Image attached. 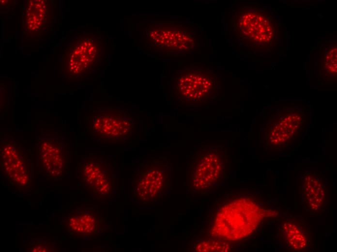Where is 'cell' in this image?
Listing matches in <instances>:
<instances>
[{
  "label": "cell",
  "instance_id": "cell-1",
  "mask_svg": "<svg viewBox=\"0 0 337 252\" xmlns=\"http://www.w3.org/2000/svg\"><path fill=\"white\" fill-rule=\"evenodd\" d=\"M265 208L247 197L235 198L225 204L216 213L211 235L227 241L242 239L251 234L268 216Z\"/></svg>",
  "mask_w": 337,
  "mask_h": 252
},
{
  "label": "cell",
  "instance_id": "cell-2",
  "mask_svg": "<svg viewBox=\"0 0 337 252\" xmlns=\"http://www.w3.org/2000/svg\"><path fill=\"white\" fill-rule=\"evenodd\" d=\"M30 153L12 138L1 139L0 171L2 177L16 192H30L33 169Z\"/></svg>",
  "mask_w": 337,
  "mask_h": 252
},
{
  "label": "cell",
  "instance_id": "cell-3",
  "mask_svg": "<svg viewBox=\"0 0 337 252\" xmlns=\"http://www.w3.org/2000/svg\"><path fill=\"white\" fill-rule=\"evenodd\" d=\"M226 165L224 151L210 147L199 149L194 154L190 164L189 188L197 192L213 188L224 177Z\"/></svg>",
  "mask_w": 337,
  "mask_h": 252
},
{
  "label": "cell",
  "instance_id": "cell-4",
  "mask_svg": "<svg viewBox=\"0 0 337 252\" xmlns=\"http://www.w3.org/2000/svg\"><path fill=\"white\" fill-rule=\"evenodd\" d=\"M77 181L93 199H109L115 185L113 167L102 157L86 156L78 165Z\"/></svg>",
  "mask_w": 337,
  "mask_h": 252
},
{
  "label": "cell",
  "instance_id": "cell-5",
  "mask_svg": "<svg viewBox=\"0 0 337 252\" xmlns=\"http://www.w3.org/2000/svg\"><path fill=\"white\" fill-rule=\"evenodd\" d=\"M86 131L93 138L108 143L128 138L134 127L133 118L126 113L114 110H101L86 118Z\"/></svg>",
  "mask_w": 337,
  "mask_h": 252
},
{
  "label": "cell",
  "instance_id": "cell-6",
  "mask_svg": "<svg viewBox=\"0 0 337 252\" xmlns=\"http://www.w3.org/2000/svg\"><path fill=\"white\" fill-rule=\"evenodd\" d=\"M169 184V172L163 161L153 160L144 164L134 182L135 197L144 203L158 200Z\"/></svg>",
  "mask_w": 337,
  "mask_h": 252
},
{
  "label": "cell",
  "instance_id": "cell-7",
  "mask_svg": "<svg viewBox=\"0 0 337 252\" xmlns=\"http://www.w3.org/2000/svg\"><path fill=\"white\" fill-rule=\"evenodd\" d=\"M38 167L47 180H58L65 175L69 165L67 144L58 139L42 138L37 144Z\"/></svg>",
  "mask_w": 337,
  "mask_h": 252
},
{
  "label": "cell",
  "instance_id": "cell-8",
  "mask_svg": "<svg viewBox=\"0 0 337 252\" xmlns=\"http://www.w3.org/2000/svg\"><path fill=\"white\" fill-rule=\"evenodd\" d=\"M62 223L69 236L74 238L95 237L105 229V219L102 214L90 207H77L73 209Z\"/></svg>",
  "mask_w": 337,
  "mask_h": 252
},
{
  "label": "cell",
  "instance_id": "cell-9",
  "mask_svg": "<svg viewBox=\"0 0 337 252\" xmlns=\"http://www.w3.org/2000/svg\"><path fill=\"white\" fill-rule=\"evenodd\" d=\"M238 17V27L243 36L254 45L265 46L271 44L275 29L273 23L265 14L247 10Z\"/></svg>",
  "mask_w": 337,
  "mask_h": 252
},
{
  "label": "cell",
  "instance_id": "cell-10",
  "mask_svg": "<svg viewBox=\"0 0 337 252\" xmlns=\"http://www.w3.org/2000/svg\"><path fill=\"white\" fill-rule=\"evenodd\" d=\"M301 205L312 215H321L327 209L328 189L324 178L308 172L303 174L300 188Z\"/></svg>",
  "mask_w": 337,
  "mask_h": 252
},
{
  "label": "cell",
  "instance_id": "cell-11",
  "mask_svg": "<svg viewBox=\"0 0 337 252\" xmlns=\"http://www.w3.org/2000/svg\"><path fill=\"white\" fill-rule=\"evenodd\" d=\"M281 247L292 251H304L312 247V231L303 219L289 217L282 220L278 231Z\"/></svg>",
  "mask_w": 337,
  "mask_h": 252
},
{
  "label": "cell",
  "instance_id": "cell-12",
  "mask_svg": "<svg viewBox=\"0 0 337 252\" xmlns=\"http://www.w3.org/2000/svg\"><path fill=\"white\" fill-rule=\"evenodd\" d=\"M211 77L202 72H188L178 79L176 87L178 94L189 101L206 99L212 92Z\"/></svg>",
  "mask_w": 337,
  "mask_h": 252
},
{
  "label": "cell",
  "instance_id": "cell-13",
  "mask_svg": "<svg viewBox=\"0 0 337 252\" xmlns=\"http://www.w3.org/2000/svg\"><path fill=\"white\" fill-rule=\"evenodd\" d=\"M228 242L217 238L201 240L195 245L194 251L200 252H229L230 246Z\"/></svg>",
  "mask_w": 337,
  "mask_h": 252
},
{
  "label": "cell",
  "instance_id": "cell-14",
  "mask_svg": "<svg viewBox=\"0 0 337 252\" xmlns=\"http://www.w3.org/2000/svg\"><path fill=\"white\" fill-rule=\"evenodd\" d=\"M31 252H56L59 248L56 243L45 238L31 239L28 243Z\"/></svg>",
  "mask_w": 337,
  "mask_h": 252
},
{
  "label": "cell",
  "instance_id": "cell-15",
  "mask_svg": "<svg viewBox=\"0 0 337 252\" xmlns=\"http://www.w3.org/2000/svg\"><path fill=\"white\" fill-rule=\"evenodd\" d=\"M325 65L328 70L331 72H337V49L334 48L328 52L325 57Z\"/></svg>",
  "mask_w": 337,
  "mask_h": 252
}]
</instances>
